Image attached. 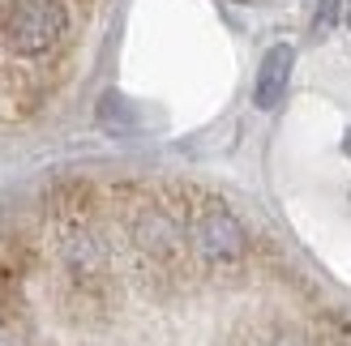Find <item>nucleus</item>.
Segmentation results:
<instances>
[{"label":"nucleus","instance_id":"f257e3e1","mask_svg":"<svg viewBox=\"0 0 351 346\" xmlns=\"http://www.w3.org/2000/svg\"><path fill=\"white\" fill-rule=\"evenodd\" d=\"M69 30L64 0H5L0 9V39L17 56H47Z\"/></svg>","mask_w":351,"mask_h":346},{"label":"nucleus","instance_id":"39448f33","mask_svg":"<svg viewBox=\"0 0 351 346\" xmlns=\"http://www.w3.org/2000/svg\"><path fill=\"white\" fill-rule=\"evenodd\" d=\"M291 68H295V47L291 43H274L266 56H261V68H257V85H253V103L261 111H270L283 103L287 85H291Z\"/></svg>","mask_w":351,"mask_h":346},{"label":"nucleus","instance_id":"7ed1b4c3","mask_svg":"<svg viewBox=\"0 0 351 346\" xmlns=\"http://www.w3.org/2000/svg\"><path fill=\"white\" fill-rule=\"evenodd\" d=\"M133 244L142 248L150 261L171 265V261H180V252H184V227L163 205H146V210H137V218H133Z\"/></svg>","mask_w":351,"mask_h":346},{"label":"nucleus","instance_id":"0eeeda50","mask_svg":"<svg viewBox=\"0 0 351 346\" xmlns=\"http://www.w3.org/2000/svg\"><path fill=\"white\" fill-rule=\"evenodd\" d=\"M339 9H343V0H322V9H317V34L339 22Z\"/></svg>","mask_w":351,"mask_h":346},{"label":"nucleus","instance_id":"f03ea898","mask_svg":"<svg viewBox=\"0 0 351 346\" xmlns=\"http://www.w3.org/2000/svg\"><path fill=\"white\" fill-rule=\"evenodd\" d=\"M189 244L206 265H240L249 256V231L223 205H206L189 227Z\"/></svg>","mask_w":351,"mask_h":346},{"label":"nucleus","instance_id":"6e6552de","mask_svg":"<svg viewBox=\"0 0 351 346\" xmlns=\"http://www.w3.org/2000/svg\"><path fill=\"white\" fill-rule=\"evenodd\" d=\"M322 346H351V325H335V330H322Z\"/></svg>","mask_w":351,"mask_h":346},{"label":"nucleus","instance_id":"20e7f679","mask_svg":"<svg viewBox=\"0 0 351 346\" xmlns=\"http://www.w3.org/2000/svg\"><path fill=\"white\" fill-rule=\"evenodd\" d=\"M60 265L69 269V278L77 287H90L108 274V248L86 222H77V227H64L60 235Z\"/></svg>","mask_w":351,"mask_h":346},{"label":"nucleus","instance_id":"423d86ee","mask_svg":"<svg viewBox=\"0 0 351 346\" xmlns=\"http://www.w3.org/2000/svg\"><path fill=\"white\" fill-rule=\"evenodd\" d=\"M99 124L108 133H129L133 129V116H129V103L120 94H103L99 98Z\"/></svg>","mask_w":351,"mask_h":346}]
</instances>
